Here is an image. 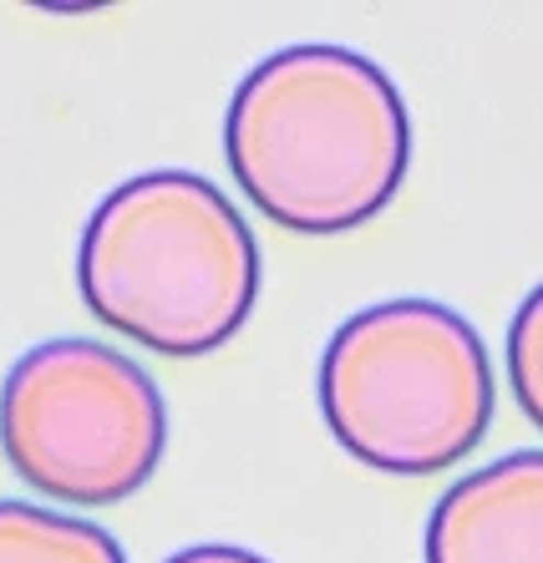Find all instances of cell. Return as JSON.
Wrapping results in <instances>:
<instances>
[{
	"mask_svg": "<svg viewBox=\"0 0 543 563\" xmlns=\"http://www.w3.org/2000/svg\"><path fill=\"white\" fill-rule=\"evenodd\" d=\"M163 563H269V559L254 549H239V543H193V549H178Z\"/></svg>",
	"mask_w": 543,
	"mask_h": 563,
	"instance_id": "8",
	"label": "cell"
},
{
	"mask_svg": "<svg viewBox=\"0 0 543 563\" xmlns=\"http://www.w3.org/2000/svg\"><path fill=\"white\" fill-rule=\"evenodd\" d=\"M77 289L122 341L193 361L244 330L259 300V244L219 184L184 168L137 173L81 229Z\"/></svg>",
	"mask_w": 543,
	"mask_h": 563,
	"instance_id": "2",
	"label": "cell"
},
{
	"mask_svg": "<svg viewBox=\"0 0 543 563\" xmlns=\"http://www.w3.org/2000/svg\"><path fill=\"white\" fill-rule=\"evenodd\" d=\"M168 411L133 355L102 341L31 345L0 386V452L41 498L118 508L153 483Z\"/></svg>",
	"mask_w": 543,
	"mask_h": 563,
	"instance_id": "4",
	"label": "cell"
},
{
	"mask_svg": "<svg viewBox=\"0 0 543 563\" xmlns=\"http://www.w3.org/2000/svg\"><path fill=\"white\" fill-rule=\"evenodd\" d=\"M320 417L372 472L432 477L473 457L492 427V361L442 300L366 305L320 351Z\"/></svg>",
	"mask_w": 543,
	"mask_h": 563,
	"instance_id": "3",
	"label": "cell"
},
{
	"mask_svg": "<svg viewBox=\"0 0 543 563\" xmlns=\"http://www.w3.org/2000/svg\"><path fill=\"white\" fill-rule=\"evenodd\" d=\"M508 386L523 417L543 432V285L518 305L513 325H508Z\"/></svg>",
	"mask_w": 543,
	"mask_h": 563,
	"instance_id": "7",
	"label": "cell"
},
{
	"mask_svg": "<svg viewBox=\"0 0 543 563\" xmlns=\"http://www.w3.org/2000/svg\"><path fill=\"white\" fill-rule=\"evenodd\" d=\"M0 563H128V553L102 523L0 498Z\"/></svg>",
	"mask_w": 543,
	"mask_h": 563,
	"instance_id": "6",
	"label": "cell"
},
{
	"mask_svg": "<svg viewBox=\"0 0 543 563\" xmlns=\"http://www.w3.org/2000/svg\"><path fill=\"white\" fill-rule=\"evenodd\" d=\"M426 563H543V452L467 472L426 518Z\"/></svg>",
	"mask_w": 543,
	"mask_h": 563,
	"instance_id": "5",
	"label": "cell"
},
{
	"mask_svg": "<svg viewBox=\"0 0 543 563\" xmlns=\"http://www.w3.org/2000/svg\"><path fill=\"white\" fill-rule=\"evenodd\" d=\"M239 194L290 234H345L391 209L411 168L401 87L351 46H285L224 118Z\"/></svg>",
	"mask_w": 543,
	"mask_h": 563,
	"instance_id": "1",
	"label": "cell"
}]
</instances>
